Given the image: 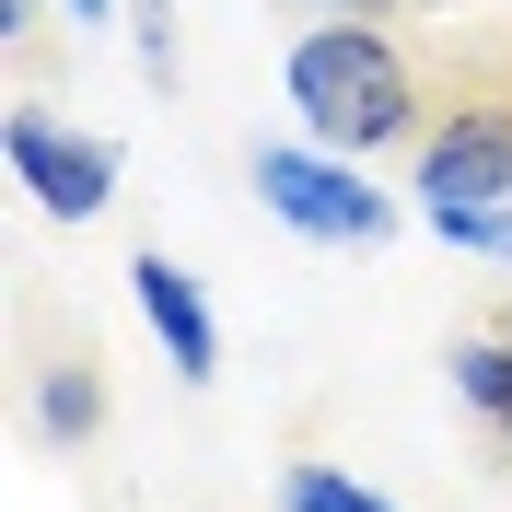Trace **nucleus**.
Here are the masks:
<instances>
[{
  "instance_id": "9",
  "label": "nucleus",
  "mask_w": 512,
  "mask_h": 512,
  "mask_svg": "<svg viewBox=\"0 0 512 512\" xmlns=\"http://www.w3.org/2000/svg\"><path fill=\"white\" fill-rule=\"evenodd\" d=\"M128 24H140V70L175 82V0H128Z\"/></svg>"
},
{
  "instance_id": "8",
  "label": "nucleus",
  "mask_w": 512,
  "mask_h": 512,
  "mask_svg": "<svg viewBox=\"0 0 512 512\" xmlns=\"http://www.w3.org/2000/svg\"><path fill=\"white\" fill-rule=\"evenodd\" d=\"M315 24H419V12H454V0H303Z\"/></svg>"
},
{
  "instance_id": "1",
  "label": "nucleus",
  "mask_w": 512,
  "mask_h": 512,
  "mask_svg": "<svg viewBox=\"0 0 512 512\" xmlns=\"http://www.w3.org/2000/svg\"><path fill=\"white\" fill-rule=\"evenodd\" d=\"M280 82H291V117L315 128V152L384 163V152H419L431 94H443V59L408 24H303Z\"/></svg>"
},
{
  "instance_id": "2",
  "label": "nucleus",
  "mask_w": 512,
  "mask_h": 512,
  "mask_svg": "<svg viewBox=\"0 0 512 512\" xmlns=\"http://www.w3.org/2000/svg\"><path fill=\"white\" fill-rule=\"evenodd\" d=\"M256 198H268V222H291L303 245H384V233L408 222L384 187H361V163L291 152V140H268V152H256Z\"/></svg>"
},
{
  "instance_id": "10",
  "label": "nucleus",
  "mask_w": 512,
  "mask_h": 512,
  "mask_svg": "<svg viewBox=\"0 0 512 512\" xmlns=\"http://www.w3.org/2000/svg\"><path fill=\"white\" fill-rule=\"evenodd\" d=\"M489 326H501V350H512V315H489ZM501 454H512V419H501Z\"/></svg>"
},
{
  "instance_id": "6",
  "label": "nucleus",
  "mask_w": 512,
  "mask_h": 512,
  "mask_svg": "<svg viewBox=\"0 0 512 512\" xmlns=\"http://www.w3.org/2000/svg\"><path fill=\"white\" fill-rule=\"evenodd\" d=\"M35 419H47V443H94L105 431V361H47V384H35Z\"/></svg>"
},
{
  "instance_id": "4",
  "label": "nucleus",
  "mask_w": 512,
  "mask_h": 512,
  "mask_svg": "<svg viewBox=\"0 0 512 512\" xmlns=\"http://www.w3.org/2000/svg\"><path fill=\"white\" fill-rule=\"evenodd\" d=\"M128 291H140V315H152V338L175 350V384H210L222 373V326H210V303H198V280L175 268L163 245L128 256Z\"/></svg>"
},
{
  "instance_id": "5",
  "label": "nucleus",
  "mask_w": 512,
  "mask_h": 512,
  "mask_svg": "<svg viewBox=\"0 0 512 512\" xmlns=\"http://www.w3.org/2000/svg\"><path fill=\"white\" fill-rule=\"evenodd\" d=\"M454 408L478 419L489 443H501V419H512V350H501V326H478V338H454Z\"/></svg>"
},
{
  "instance_id": "7",
  "label": "nucleus",
  "mask_w": 512,
  "mask_h": 512,
  "mask_svg": "<svg viewBox=\"0 0 512 512\" xmlns=\"http://www.w3.org/2000/svg\"><path fill=\"white\" fill-rule=\"evenodd\" d=\"M280 512H396V501L361 489L350 466H291V478H280Z\"/></svg>"
},
{
  "instance_id": "3",
  "label": "nucleus",
  "mask_w": 512,
  "mask_h": 512,
  "mask_svg": "<svg viewBox=\"0 0 512 512\" xmlns=\"http://www.w3.org/2000/svg\"><path fill=\"white\" fill-rule=\"evenodd\" d=\"M0 152H12V175L35 187V210H59V222H94L105 198H117V140H94V128L70 140V128L47 117L35 94L12 105V128H0Z\"/></svg>"
}]
</instances>
